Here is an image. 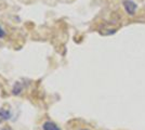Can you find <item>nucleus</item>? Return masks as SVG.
<instances>
[{
    "instance_id": "obj_1",
    "label": "nucleus",
    "mask_w": 145,
    "mask_h": 130,
    "mask_svg": "<svg viewBox=\"0 0 145 130\" xmlns=\"http://www.w3.org/2000/svg\"><path fill=\"white\" fill-rule=\"evenodd\" d=\"M122 3H123L125 10L127 11L128 14H129V15H133L134 12H135V10H137V8H138L137 3L131 1V0H125Z\"/></svg>"
},
{
    "instance_id": "obj_2",
    "label": "nucleus",
    "mask_w": 145,
    "mask_h": 130,
    "mask_svg": "<svg viewBox=\"0 0 145 130\" xmlns=\"http://www.w3.org/2000/svg\"><path fill=\"white\" fill-rule=\"evenodd\" d=\"M41 128H42V130H61V128L53 122H50V120L44 122L41 126Z\"/></svg>"
},
{
    "instance_id": "obj_3",
    "label": "nucleus",
    "mask_w": 145,
    "mask_h": 130,
    "mask_svg": "<svg viewBox=\"0 0 145 130\" xmlns=\"http://www.w3.org/2000/svg\"><path fill=\"white\" fill-rule=\"evenodd\" d=\"M10 118H11V113H10V111L2 107V108L0 110V123L7 122V120H9Z\"/></svg>"
},
{
    "instance_id": "obj_4",
    "label": "nucleus",
    "mask_w": 145,
    "mask_h": 130,
    "mask_svg": "<svg viewBox=\"0 0 145 130\" xmlns=\"http://www.w3.org/2000/svg\"><path fill=\"white\" fill-rule=\"evenodd\" d=\"M7 36V33H6V31L0 26V39H3V38L6 37Z\"/></svg>"
},
{
    "instance_id": "obj_5",
    "label": "nucleus",
    "mask_w": 145,
    "mask_h": 130,
    "mask_svg": "<svg viewBox=\"0 0 145 130\" xmlns=\"http://www.w3.org/2000/svg\"><path fill=\"white\" fill-rule=\"evenodd\" d=\"M0 130H10L9 128H2V129H0Z\"/></svg>"
},
{
    "instance_id": "obj_6",
    "label": "nucleus",
    "mask_w": 145,
    "mask_h": 130,
    "mask_svg": "<svg viewBox=\"0 0 145 130\" xmlns=\"http://www.w3.org/2000/svg\"><path fill=\"white\" fill-rule=\"evenodd\" d=\"M81 130H89V129H81Z\"/></svg>"
}]
</instances>
